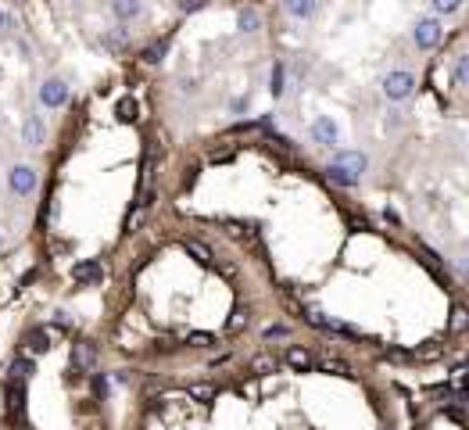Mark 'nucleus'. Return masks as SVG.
Returning a JSON list of instances; mask_svg holds the SVG:
<instances>
[{
  "label": "nucleus",
  "mask_w": 469,
  "mask_h": 430,
  "mask_svg": "<svg viewBox=\"0 0 469 430\" xmlns=\"http://www.w3.org/2000/svg\"><path fill=\"white\" fill-rule=\"evenodd\" d=\"M369 169V158L362 151H341L330 165H326V179L337 183V186H358L362 176Z\"/></svg>",
  "instance_id": "f257e3e1"
},
{
  "label": "nucleus",
  "mask_w": 469,
  "mask_h": 430,
  "mask_svg": "<svg viewBox=\"0 0 469 430\" xmlns=\"http://www.w3.org/2000/svg\"><path fill=\"white\" fill-rule=\"evenodd\" d=\"M380 86H383V97H387V101H408L412 90H415V76L405 72V69H394V72L383 76Z\"/></svg>",
  "instance_id": "f03ea898"
},
{
  "label": "nucleus",
  "mask_w": 469,
  "mask_h": 430,
  "mask_svg": "<svg viewBox=\"0 0 469 430\" xmlns=\"http://www.w3.org/2000/svg\"><path fill=\"white\" fill-rule=\"evenodd\" d=\"M8 186H11L15 197H33V190L40 186V176H36L33 165L19 161V165H11V172H8Z\"/></svg>",
  "instance_id": "7ed1b4c3"
},
{
  "label": "nucleus",
  "mask_w": 469,
  "mask_h": 430,
  "mask_svg": "<svg viewBox=\"0 0 469 430\" xmlns=\"http://www.w3.org/2000/svg\"><path fill=\"white\" fill-rule=\"evenodd\" d=\"M440 36H444V29H440V22H437L433 15H426V19H419V22L412 26V44H415L419 51H433V47L440 44Z\"/></svg>",
  "instance_id": "20e7f679"
},
{
  "label": "nucleus",
  "mask_w": 469,
  "mask_h": 430,
  "mask_svg": "<svg viewBox=\"0 0 469 430\" xmlns=\"http://www.w3.org/2000/svg\"><path fill=\"white\" fill-rule=\"evenodd\" d=\"M69 94H72V90H69V83H65V79H58V76L40 83V104H44V108H51V111H61V108L69 104Z\"/></svg>",
  "instance_id": "39448f33"
},
{
  "label": "nucleus",
  "mask_w": 469,
  "mask_h": 430,
  "mask_svg": "<svg viewBox=\"0 0 469 430\" xmlns=\"http://www.w3.org/2000/svg\"><path fill=\"white\" fill-rule=\"evenodd\" d=\"M312 140H316L319 147H333V144L341 140V129H337V122H333L330 115H319V119L312 122Z\"/></svg>",
  "instance_id": "423d86ee"
},
{
  "label": "nucleus",
  "mask_w": 469,
  "mask_h": 430,
  "mask_svg": "<svg viewBox=\"0 0 469 430\" xmlns=\"http://www.w3.org/2000/svg\"><path fill=\"white\" fill-rule=\"evenodd\" d=\"M44 140H47L44 119H40V115H29V119L22 122V144H26V147H44Z\"/></svg>",
  "instance_id": "0eeeda50"
},
{
  "label": "nucleus",
  "mask_w": 469,
  "mask_h": 430,
  "mask_svg": "<svg viewBox=\"0 0 469 430\" xmlns=\"http://www.w3.org/2000/svg\"><path fill=\"white\" fill-rule=\"evenodd\" d=\"M108 8L118 22H133L143 15V0H108Z\"/></svg>",
  "instance_id": "6e6552de"
},
{
  "label": "nucleus",
  "mask_w": 469,
  "mask_h": 430,
  "mask_svg": "<svg viewBox=\"0 0 469 430\" xmlns=\"http://www.w3.org/2000/svg\"><path fill=\"white\" fill-rule=\"evenodd\" d=\"M283 8H287L291 19H298V22H312L316 11H319V0H283Z\"/></svg>",
  "instance_id": "1a4fd4ad"
},
{
  "label": "nucleus",
  "mask_w": 469,
  "mask_h": 430,
  "mask_svg": "<svg viewBox=\"0 0 469 430\" xmlns=\"http://www.w3.org/2000/svg\"><path fill=\"white\" fill-rule=\"evenodd\" d=\"M72 276H76V284H101V280H104V269H101L97 259H90V262H76Z\"/></svg>",
  "instance_id": "9d476101"
},
{
  "label": "nucleus",
  "mask_w": 469,
  "mask_h": 430,
  "mask_svg": "<svg viewBox=\"0 0 469 430\" xmlns=\"http://www.w3.org/2000/svg\"><path fill=\"white\" fill-rule=\"evenodd\" d=\"M237 29H241V33H258V29H262V15H258L255 8H241V11H237Z\"/></svg>",
  "instance_id": "9b49d317"
},
{
  "label": "nucleus",
  "mask_w": 469,
  "mask_h": 430,
  "mask_svg": "<svg viewBox=\"0 0 469 430\" xmlns=\"http://www.w3.org/2000/svg\"><path fill=\"white\" fill-rule=\"evenodd\" d=\"M26 348H29V359H33V355H44V351L51 348V341H47L44 330H33V334L26 337Z\"/></svg>",
  "instance_id": "f8f14e48"
},
{
  "label": "nucleus",
  "mask_w": 469,
  "mask_h": 430,
  "mask_svg": "<svg viewBox=\"0 0 469 430\" xmlns=\"http://www.w3.org/2000/svg\"><path fill=\"white\" fill-rule=\"evenodd\" d=\"M287 362H291L294 369H301V373L316 366V359H312V355H308L305 348H291V351H287Z\"/></svg>",
  "instance_id": "ddd939ff"
},
{
  "label": "nucleus",
  "mask_w": 469,
  "mask_h": 430,
  "mask_svg": "<svg viewBox=\"0 0 469 430\" xmlns=\"http://www.w3.org/2000/svg\"><path fill=\"white\" fill-rule=\"evenodd\" d=\"M8 373H11V380H19V384H22L26 376H33V373H36V362H33V359H15Z\"/></svg>",
  "instance_id": "4468645a"
},
{
  "label": "nucleus",
  "mask_w": 469,
  "mask_h": 430,
  "mask_svg": "<svg viewBox=\"0 0 469 430\" xmlns=\"http://www.w3.org/2000/svg\"><path fill=\"white\" fill-rule=\"evenodd\" d=\"M90 366H94V348H90V344H76V362H72V369H86V373H90Z\"/></svg>",
  "instance_id": "2eb2a0df"
},
{
  "label": "nucleus",
  "mask_w": 469,
  "mask_h": 430,
  "mask_svg": "<svg viewBox=\"0 0 469 430\" xmlns=\"http://www.w3.org/2000/svg\"><path fill=\"white\" fill-rule=\"evenodd\" d=\"M165 51H168V40H158V44L143 47V61H147V65H158V61L165 58Z\"/></svg>",
  "instance_id": "dca6fc26"
},
{
  "label": "nucleus",
  "mask_w": 469,
  "mask_h": 430,
  "mask_svg": "<svg viewBox=\"0 0 469 430\" xmlns=\"http://www.w3.org/2000/svg\"><path fill=\"white\" fill-rule=\"evenodd\" d=\"M269 90H273V97H283V90H287V76H283V65H273V76H269Z\"/></svg>",
  "instance_id": "f3484780"
},
{
  "label": "nucleus",
  "mask_w": 469,
  "mask_h": 430,
  "mask_svg": "<svg viewBox=\"0 0 469 430\" xmlns=\"http://www.w3.org/2000/svg\"><path fill=\"white\" fill-rule=\"evenodd\" d=\"M462 4H465V0H430V8H433L437 15H458Z\"/></svg>",
  "instance_id": "a211bd4d"
},
{
  "label": "nucleus",
  "mask_w": 469,
  "mask_h": 430,
  "mask_svg": "<svg viewBox=\"0 0 469 430\" xmlns=\"http://www.w3.org/2000/svg\"><path fill=\"white\" fill-rule=\"evenodd\" d=\"M115 115H118L122 122H133V119H136V101H133V97H122V101L115 104Z\"/></svg>",
  "instance_id": "6ab92c4d"
},
{
  "label": "nucleus",
  "mask_w": 469,
  "mask_h": 430,
  "mask_svg": "<svg viewBox=\"0 0 469 430\" xmlns=\"http://www.w3.org/2000/svg\"><path fill=\"white\" fill-rule=\"evenodd\" d=\"M186 251H190L197 262H204V266L211 262V248H208V244H201V241H186Z\"/></svg>",
  "instance_id": "aec40b11"
},
{
  "label": "nucleus",
  "mask_w": 469,
  "mask_h": 430,
  "mask_svg": "<svg viewBox=\"0 0 469 430\" xmlns=\"http://www.w3.org/2000/svg\"><path fill=\"white\" fill-rule=\"evenodd\" d=\"M469 326V309L465 305H455V312H451V334H458V330H465Z\"/></svg>",
  "instance_id": "412c9836"
},
{
  "label": "nucleus",
  "mask_w": 469,
  "mask_h": 430,
  "mask_svg": "<svg viewBox=\"0 0 469 430\" xmlns=\"http://www.w3.org/2000/svg\"><path fill=\"white\" fill-rule=\"evenodd\" d=\"M455 79H458V86H469V54H458V61H455Z\"/></svg>",
  "instance_id": "4be33fe9"
},
{
  "label": "nucleus",
  "mask_w": 469,
  "mask_h": 430,
  "mask_svg": "<svg viewBox=\"0 0 469 430\" xmlns=\"http://www.w3.org/2000/svg\"><path fill=\"white\" fill-rule=\"evenodd\" d=\"M104 44H108L111 51H122V47L129 44V33H126V29H118V33H108V36H104Z\"/></svg>",
  "instance_id": "5701e85b"
},
{
  "label": "nucleus",
  "mask_w": 469,
  "mask_h": 430,
  "mask_svg": "<svg viewBox=\"0 0 469 430\" xmlns=\"http://www.w3.org/2000/svg\"><path fill=\"white\" fill-rule=\"evenodd\" d=\"M251 369H255V373H273V369H276V359H269V355H258V359L251 362Z\"/></svg>",
  "instance_id": "b1692460"
},
{
  "label": "nucleus",
  "mask_w": 469,
  "mask_h": 430,
  "mask_svg": "<svg viewBox=\"0 0 469 430\" xmlns=\"http://www.w3.org/2000/svg\"><path fill=\"white\" fill-rule=\"evenodd\" d=\"M190 398H197V401H211V398H215V387L197 384V387H190Z\"/></svg>",
  "instance_id": "393cba45"
},
{
  "label": "nucleus",
  "mask_w": 469,
  "mask_h": 430,
  "mask_svg": "<svg viewBox=\"0 0 469 430\" xmlns=\"http://www.w3.org/2000/svg\"><path fill=\"white\" fill-rule=\"evenodd\" d=\"M186 344H190V348H208V344H215V337H211V334H190Z\"/></svg>",
  "instance_id": "a878e982"
},
{
  "label": "nucleus",
  "mask_w": 469,
  "mask_h": 430,
  "mask_svg": "<svg viewBox=\"0 0 469 430\" xmlns=\"http://www.w3.org/2000/svg\"><path fill=\"white\" fill-rule=\"evenodd\" d=\"M248 323V312L244 309H237V312H233V319H229V330H241Z\"/></svg>",
  "instance_id": "bb28decb"
},
{
  "label": "nucleus",
  "mask_w": 469,
  "mask_h": 430,
  "mask_svg": "<svg viewBox=\"0 0 469 430\" xmlns=\"http://www.w3.org/2000/svg\"><path fill=\"white\" fill-rule=\"evenodd\" d=\"M201 8H204V0H179V11H186V15H190V11H201Z\"/></svg>",
  "instance_id": "cd10ccee"
},
{
  "label": "nucleus",
  "mask_w": 469,
  "mask_h": 430,
  "mask_svg": "<svg viewBox=\"0 0 469 430\" xmlns=\"http://www.w3.org/2000/svg\"><path fill=\"white\" fill-rule=\"evenodd\" d=\"M323 369H330V373H333V369H337V373H348V366H344L341 359H323Z\"/></svg>",
  "instance_id": "c85d7f7f"
},
{
  "label": "nucleus",
  "mask_w": 469,
  "mask_h": 430,
  "mask_svg": "<svg viewBox=\"0 0 469 430\" xmlns=\"http://www.w3.org/2000/svg\"><path fill=\"white\" fill-rule=\"evenodd\" d=\"M94 387H97V398H108V380H104L101 373L94 376Z\"/></svg>",
  "instance_id": "c756f323"
},
{
  "label": "nucleus",
  "mask_w": 469,
  "mask_h": 430,
  "mask_svg": "<svg viewBox=\"0 0 469 430\" xmlns=\"http://www.w3.org/2000/svg\"><path fill=\"white\" fill-rule=\"evenodd\" d=\"M287 334H291L287 326H269V330H266V337H287Z\"/></svg>",
  "instance_id": "7c9ffc66"
},
{
  "label": "nucleus",
  "mask_w": 469,
  "mask_h": 430,
  "mask_svg": "<svg viewBox=\"0 0 469 430\" xmlns=\"http://www.w3.org/2000/svg\"><path fill=\"white\" fill-rule=\"evenodd\" d=\"M54 323H58V326H72V319H69V312H58V316H54Z\"/></svg>",
  "instance_id": "2f4dec72"
},
{
  "label": "nucleus",
  "mask_w": 469,
  "mask_h": 430,
  "mask_svg": "<svg viewBox=\"0 0 469 430\" xmlns=\"http://www.w3.org/2000/svg\"><path fill=\"white\" fill-rule=\"evenodd\" d=\"M8 26H11V19H8L4 11H0V33H8Z\"/></svg>",
  "instance_id": "473e14b6"
},
{
  "label": "nucleus",
  "mask_w": 469,
  "mask_h": 430,
  "mask_svg": "<svg viewBox=\"0 0 469 430\" xmlns=\"http://www.w3.org/2000/svg\"><path fill=\"white\" fill-rule=\"evenodd\" d=\"M462 276H465V280H469V259H465V262H462Z\"/></svg>",
  "instance_id": "72a5a7b5"
},
{
  "label": "nucleus",
  "mask_w": 469,
  "mask_h": 430,
  "mask_svg": "<svg viewBox=\"0 0 469 430\" xmlns=\"http://www.w3.org/2000/svg\"><path fill=\"white\" fill-rule=\"evenodd\" d=\"M0 248H4V244H0Z\"/></svg>",
  "instance_id": "f704fd0d"
}]
</instances>
